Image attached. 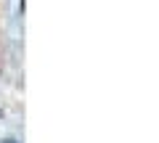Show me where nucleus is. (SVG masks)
<instances>
[{"mask_svg": "<svg viewBox=\"0 0 159 143\" xmlns=\"http://www.w3.org/2000/svg\"><path fill=\"white\" fill-rule=\"evenodd\" d=\"M8 143H11V141H8Z\"/></svg>", "mask_w": 159, "mask_h": 143, "instance_id": "f257e3e1", "label": "nucleus"}]
</instances>
